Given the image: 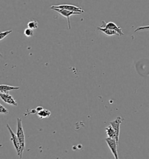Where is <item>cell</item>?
<instances>
[{"label":"cell","instance_id":"18","mask_svg":"<svg viewBox=\"0 0 149 159\" xmlns=\"http://www.w3.org/2000/svg\"><path fill=\"white\" fill-rule=\"evenodd\" d=\"M0 57H3V56H2V55L1 54V52H0Z\"/></svg>","mask_w":149,"mask_h":159},{"label":"cell","instance_id":"14","mask_svg":"<svg viewBox=\"0 0 149 159\" xmlns=\"http://www.w3.org/2000/svg\"><path fill=\"white\" fill-rule=\"evenodd\" d=\"M24 34L25 35V36H26L28 38H31V37H32L33 34H34L33 30L28 28L24 30Z\"/></svg>","mask_w":149,"mask_h":159},{"label":"cell","instance_id":"13","mask_svg":"<svg viewBox=\"0 0 149 159\" xmlns=\"http://www.w3.org/2000/svg\"><path fill=\"white\" fill-rule=\"evenodd\" d=\"M28 27L33 30H36L38 28V22L36 20H30L28 22Z\"/></svg>","mask_w":149,"mask_h":159},{"label":"cell","instance_id":"3","mask_svg":"<svg viewBox=\"0 0 149 159\" xmlns=\"http://www.w3.org/2000/svg\"><path fill=\"white\" fill-rule=\"evenodd\" d=\"M51 10L55 11L57 13H58L59 14H60L62 16L65 17V18L67 20L68 27V29L70 30L71 29L70 17L72 15H74L82 14L81 13H79V12H72V11H68V10H62V9H59V8H51Z\"/></svg>","mask_w":149,"mask_h":159},{"label":"cell","instance_id":"10","mask_svg":"<svg viewBox=\"0 0 149 159\" xmlns=\"http://www.w3.org/2000/svg\"><path fill=\"white\" fill-rule=\"evenodd\" d=\"M37 116L40 118V119H43V118H47L48 117H50L51 115V112L46 110V109H43L42 108L41 110H38V111L37 112Z\"/></svg>","mask_w":149,"mask_h":159},{"label":"cell","instance_id":"8","mask_svg":"<svg viewBox=\"0 0 149 159\" xmlns=\"http://www.w3.org/2000/svg\"><path fill=\"white\" fill-rule=\"evenodd\" d=\"M0 98L5 103L9 104V105H12L14 106H17L18 103L15 100V99L13 98V97L10 95L8 93H0Z\"/></svg>","mask_w":149,"mask_h":159},{"label":"cell","instance_id":"17","mask_svg":"<svg viewBox=\"0 0 149 159\" xmlns=\"http://www.w3.org/2000/svg\"><path fill=\"white\" fill-rule=\"evenodd\" d=\"M148 29H149V26H140L135 30V32H137L138 31H141V30H148Z\"/></svg>","mask_w":149,"mask_h":159},{"label":"cell","instance_id":"4","mask_svg":"<svg viewBox=\"0 0 149 159\" xmlns=\"http://www.w3.org/2000/svg\"><path fill=\"white\" fill-rule=\"evenodd\" d=\"M124 119L121 117H118L116 119L113 121L110 122V125L114 129L116 134V140L117 143H119V138H120V125L121 123L124 121Z\"/></svg>","mask_w":149,"mask_h":159},{"label":"cell","instance_id":"12","mask_svg":"<svg viewBox=\"0 0 149 159\" xmlns=\"http://www.w3.org/2000/svg\"><path fill=\"white\" fill-rule=\"evenodd\" d=\"M106 132L108 138L115 139V138H116L115 132L110 125L109 126H107V128H106Z\"/></svg>","mask_w":149,"mask_h":159},{"label":"cell","instance_id":"9","mask_svg":"<svg viewBox=\"0 0 149 159\" xmlns=\"http://www.w3.org/2000/svg\"><path fill=\"white\" fill-rule=\"evenodd\" d=\"M20 89V87L18 86H12L7 84H0V93H8L9 91L18 90Z\"/></svg>","mask_w":149,"mask_h":159},{"label":"cell","instance_id":"1","mask_svg":"<svg viewBox=\"0 0 149 159\" xmlns=\"http://www.w3.org/2000/svg\"><path fill=\"white\" fill-rule=\"evenodd\" d=\"M7 127L8 129L9 132V134L11 135V140L13 144L14 145V147L15 148V150L17 152V154L18 155L20 159L22 158V155H23V151L22 148L21 144L19 142L18 138L16 136V135L14 132V131L12 130L11 128L10 127L8 124H7Z\"/></svg>","mask_w":149,"mask_h":159},{"label":"cell","instance_id":"15","mask_svg":"<svg viewBox=\"0 0 149 159\" xmlns=\"http://www.w3.org/2000/svg\"><path fill=\"white\" fill-rule=\"evenodd\" d=\"M12 32V30H7V31L0 32V41L4 39L5 38Z\"/></svg>","mask_w":149,"mask_h":159},{"label":"cell","instance_id":"16","mask_svg":"<svg viewBox=\"0 0 149 159\" xmlns=\"http://www.w3.org/2000/svg\"><path fill=\"white\" fill-rule=\"evenodd\" d=\"M0 113L4 114H8L9 113L8 110H7L6 108L4 107L2 105L0 104Z\"/></svg>","mask_w":149,"mask_h":159},{"label":"cell","instance_id":"6","mask_svg":"<svg viewBox=\"0 0 149 159\" xmlns=\"http://www.w3.org/2000/svg\"><path fill=\"white\" fill-rule=\"evenodd\" d=\"M51 8H59V9H62V10H68L70 11L74 12H79L81 14H84V11L81 7H76L73 5H68V4L52 5L50 7V9Z\"/></svg>","mask_w":149,"mask_h":159},{"label":"cell","instance_id":"2","mask_svg":"<svg viewBox=\"0 0 149 159\" xmlns=\"http://www.w3.org/2000/svg\"><path fill=\"white\" fill-rule=\"evenodd\" d=\"M22 119L20 118H17V131H16V136L18 138L19 142L21 144L22 148L23 151L25 149V135L23 131Z\"/></svg>","mask_w":149,"mask_h":159},{"label":"cell","instance_id":"5","mask_svg":"<svg viewBox=\"0 0 149 159\" xmlns=\"http://www.w3.org/2000/svg\"><path fill=\"white\" fill-rule=\"evenodd\" d=\"M106 142L109 149L111 150L112 154H113L115 159H119L118 153V144L117 143L116 140L115 139H111L107 138L106 139Z\"/></svg>","mask_w":149,"mask_h":159},{"label":"cell","instance_id":"11","mask_svg":"<svg viewBox=\"0 0 149 159\" xmlns=\"http://www.w3.org/2000/svg\"><path fill=\"white\" fill-rule=\"evenodd\" d=\"M97 29L98 30L102 32V33L106 34L107 36H114V35H118L119 36V34L117 33L114 30H112L108 29L105 28H101L100 26L97 27Z\"/></svg>","mask_w":149,"mask_h":159},{"label":"cell","instance_id":"7","mask_svg":"<svg viewBox=\"0 0 149 159\" xmlns=\"http://www.w3.org/2000/svg\"><path fill=\"white\" fill-rule=\"evenodd\" d=\"M101 28H105L108 29L112 30H114L119 34L120 36H122L124 35V33L122 32V29L121 27L118 26L116 24L112 22H106L105 21H102V25L100 26Z\"/></svg>","mask_w":149,"mask_h":159}]
</instances>
